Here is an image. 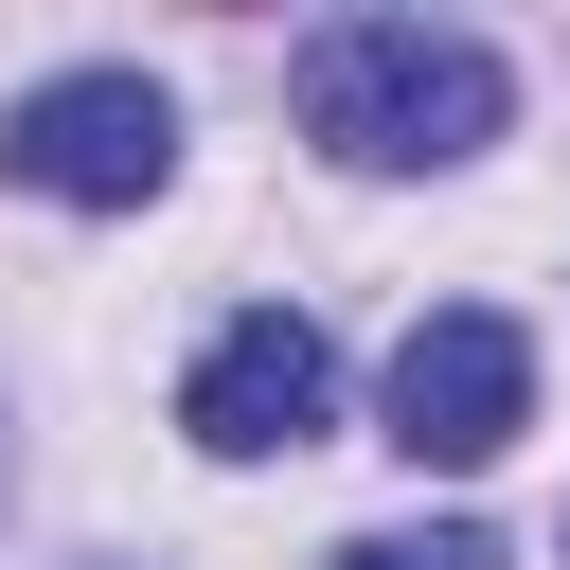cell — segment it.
<instances>
[{"label":"cell","instance_id":"6da1fadb","mask_svg":"<svg viewBox=\"0 0 570 570\" xmlns=\"http://www.w3.org/2000/svg\"><path fill=\"white\" fill-rule=\"evenodd\" d=\"M285 89H303V142L356 160V178H445L517 125V71L463 18H321Z\"/></svg>","mask_w":570,"mask_h":570},{"label":"cell","instance_id":"7a4b0ae2","mask_svg":"<svg viewBox=\"0 0 570 570\" xmlns=\"http://www.w3.org/2000/svg\"><path fill=\"white\" fill-rule=\"evenodd\" d=\"M0 178H36V196H71V214H142V196L178 178L160 71H53V89H18V107H0Z\"/></svg>","mask_w":570,"mask_h":570},{"label":"cell","instance_id":"3957f363","mask_svg":"<svg viewBox=\"0 0 570 570\" xmlns=\"http://www.w3.org/2000/svg\"><path fill=\"white\" fill-rule=\"evenodd\" d=\"M517 428H534V338L499 303H445L392 338V445L410 463H499Z\"/></svg>","mask_w":570,"mask_h":570},{"label":"cell","instance_id":"277c9868","mask_svg":"<svg viewBox=\"0 0 570 570\" xmlns=\"http://www.w3.org/2000/svg\"><path fill=\"white\" fill-rule=\"evenodd\" d=\"M321 410H338V356H321V321H285V303L214 321V356L178 374V428H196L214 463H285V445H321Z\"/></svg>","mask_w":570,"mask_h":570},{"label":"cell","instance_id":"5b68a950","mask_svg":"<svg viewBox=\"0 0 570 570\" xmlns=\"http://www.w3.org/2000/svg\"><path fill=\"white\" fill-rule=\"evenodd\" d=\"M338 570H499V552H481V534H356Z\"/></svg>","mask_w":570,"mask_h":570}]
</instances>
